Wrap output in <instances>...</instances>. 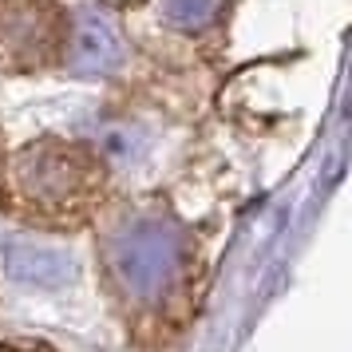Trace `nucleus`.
Instances as JSON below:
<instances>
[{
  "label": "nucleus",
  "instance_id": "4",
  "mask_svg": "<svg viewBox=\"0 0 352 352\" xmlns=\"http://www.w3.org/2000/svg\"><path fill=\"white\" fill-rule=\"evenodd\" d=\"M218 8V0H166V16L175 20V24H202Z\"/></svg>",
  "mask_w": 352,
  "mask_h": 352
},
{
  "label": "nucleus",
  "instance_id": "3",
  "mask_svg": "<svg viewBox=\"0 0 352 352\" xmlns=\"http://www.w3.org/2000/svg\"><path fill=\"white\" fill-rule=\"evenodd\" d=\"M123 56V36L119 24L111 20L107 8H99L96 0H83L67 12V32H64V60L80 76H99L111 72Z\"/></svg>",
  "mask_w": 352,
  "mask_h": 352
},
{
  "label": "nucleus",
  "instance_id": "1",
  "mask_svg": "<svg viewBox=\"0 0 352 352\" xmlns=\"http://www.w3.org/2000/svg\"><path fill=\"white\" fill-rule=\"evenodd\" d=\"M107 190V159L87 143L36 139L4 155L0 206L32 230L67 234L99 214Z\"/></svg>",
  "mask_w": 352,
  "mask_h": 352
},
{
  "label": "nucleus",
  "instance_id": "6",
  "mask_svg": "<svg viewBox=\"0 0 352 352\" xmlns=\"http://www.w3.org/2000/svg\"><path fill=\"white\" fill-rule=\"evenodd\" d=\"M0 166H4V139H0Z\"/></svg>",
  "mask_w": 352,
  "mask_h": 352
},
{
  "label": "nucleus",
  "instance_id": "5",
  "mask_svg": "<svg viewBox=\"0 0 352 352\" xmlns=\"http://www.w3.org/2000/svg\"><path fill=\"white\" fill-rule=\"evenodd\" d=\"M0 352H56L48 340H32V336H16V340H0Z\"/></svg>",
  "mask_w": 352,
  "mask_h": 352
},
{
  "label": "nucleus",
  "instance_id": "2",
  "mask_svg": "<svg viewBox=\"0 0 352 352\" xmlns=\"http://www.w3.org/2000/svg\"><path fill=\"white\" fill-rule=\"evenodd\" d=\"M67 32L56 0H0V67H40Z\"/></svg>",
  "mask_w": 352,
  "mask_h": 352
}]
</instances>
